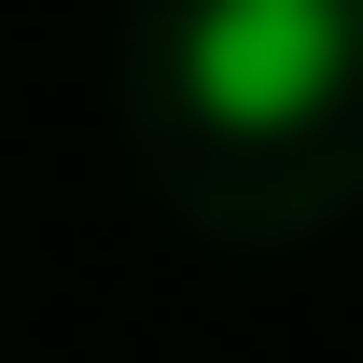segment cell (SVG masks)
I'll list each match as a JSON object with an SVG mask.
<instances>
[{
	"label": "cell",
	"mask_w": 363,
	"mask_h": 363,
	"mask_svg": "<svg viewBox=\"0 0 363 363\" xmlns=\"http://www.w3.org/2000/svg\"><path fill=\"white\" fill-rule=\"evenodd\" d=\"M350 70H363V0H196L182 14V98L224 140H279L335 112Z\"/></svg>",
	"instance_id": "6da1fadb"
}]
</instances>
